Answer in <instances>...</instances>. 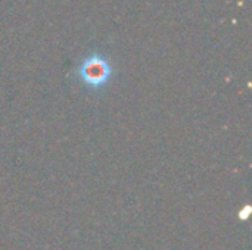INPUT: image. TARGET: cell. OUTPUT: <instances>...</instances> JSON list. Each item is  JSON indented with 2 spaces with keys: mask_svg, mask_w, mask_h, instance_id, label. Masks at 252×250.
Instances as JSON below:
<instances>
[{
  "mask_svg": "<svg viewBox=\"0 0 252 250\" xmlns=\"http://www.w3.org/2000/svg\"><path fill=\"white\" fill-rule=\"evenodd\" d=\"M114 75V66L102 53H93L81 60L77 68V78L93 91L103 90Z\"/></svg>",
  "mask_w": 252,
  "mask_h": 250,
  "instance_id": "6da1fadb",
  "label": "cell"
}]
</instances>
